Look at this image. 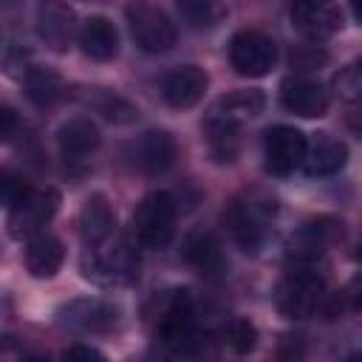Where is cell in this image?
Masks as SVG:
<instances>
[{"label": "cell", "instance_id": "2e32d148", "mask_svg": "<svg viewBox=\"0 0 362 362\" xmlns=\"http://www.w3.org/2000/svg\"><path fill=\"white\" fill-rule=\"evenodd\" d=\"M291 23L308 40H325L342 25V14L331 3L305 0V3H294L291 6Z\"/></svg>", "mask_w": 362, "mask_h": 362}, {"label": "cell", "instance_id": "f1b7e54d", "mask_svg": "<svg viewBox=\"0 0 362 362\" xmlns=\"http://www.w3.org/2000/svg\"><path fill=\"white\" fill-rule=\"evenodd\" d=\"M178 14L192 28H204V25L212 23V6L204 3V0H184V3H178Z\"/></svg>", "mask_w": 362, "mask_h": 362}, {"label": "cell", "instance_id": "ba28073f", "mask_svg": "<svg viewBox=\"0 0 362 362\" xmlns=\"http://www.w3.org/2000/svg\"><path fill=\"white\" fill-rule=\"evenodd\" d=\"M116 305L99 297H76L57 308V322L76 334H102L116 325Z\"/></svg>", "mask_w": 362, "mask_h": 362}, {"label": "cell", "instance_id": "ffe728a7", "mask_svg": "<svg viewBox=\"0 0 362 362\" xmlns=\"http://www.w3.org/2000/svg\"><path fill=\"white\" fill-rule=\"evenodd\" d=\"M65 260V249L59 243V238H54L51 232H40L34 238H28V246H25V269L31 277L37 280H45V277H54L59 272Z\"/></svg>", "mask_w": 362, "mask_h": 362}, {"label": "cell", "instance_id": "5bb4252c", "mask_svg": "<svg viewBox=\"0 0 362 362\" xmlns=\"http://www.w3.org/2000/svg\"><path fill=\"white\" fill-rule=\"evenodd\" d=\"M175 156H178V147H175V139L167 130H147L133 144V161L147 175L167 173L173 167Z\"/></svg>", "mask_w": 362, "mask_h": 362}, {"label": "cell", "instance_id": "cb8c5ba5", "mask_svg": "<svg viewBox=\"0 0 362 362\" xmlns=\"http://www.w3.org/2000/svg\"><path fill=\"white\" fill-rule=\"evenodd\" d=\"M23 93H25V99L31 105L48 107V105H54L62 96V79H59V74L54 68L34 65L23 76Z\"/></svg>", "mask_w": 362, "mask_h": 362}, {"label": "cell", "instance_id": "9c48e42d", "mask_svg": "<svg viewBox=\"0 0 362 362\" xmlns=\"http://www.w3.org/2000/svg\"><path fill=\"white\" fill-rule=\"evenodd\" d=\"M90 263L85 260V274L105 283V286H122L139 277V257L130 246L116 243L110 249H90Z\"/></svg>", "mask_w": 362, "mask_h": 362}, {"label": "cell", "instance_id": "4fadbf2b", "mask_svg": "<svg viewBox=\"0 0 362 362\" xmlns=\"http://www.w3.org/2000/svg\"><path fill=\"white\" fill-rule=\"evenodd\" d=\"M342 232V223L334 221V218H317V221H308L294 238H291V246H288V257L300 266H311L317 257H322V252L334 243V238Z\"/></svg>", "mask_w": 362, "mask_h": 362}, {"label": "cell", "instance_id": "83f0119b", "mask_svg": "<svg viewBox=\"0 0 362 362\" xmlns=\"http://www.w3.org/2000/svg\"><path fill=\"white\" fill-rule=\"evenodd\" d=\"M223 337H226V345L235 351V354H249L255 351L257 345V328L249 322V320H232L226 328H223Z\"/></svg>", "mask_w": 362, "mask_h": 362}, {"label": "cell", "instance_id": "f546056e", "mask_svg": "<svg viewBox=\"0 0 362 362\" xmlns=\"http://www.w3.org/2000/svg\"><path fill=\"white\" fill-rule=\"evenodd\" d=\"M334 85H337V93H339L342 99H356V96H359V88H362V79H359V65L354 62V65L342 68V71L337 74Z\"/></svg>", "mask_w": 362, "mask_h": 362}, {"label": "cell", "instance_id": "e0dca14e", "mask_svg": "<svg viewBox=\"0 0 362 362\" xmlns=\"http://www.w3.org/2000/svg\"><path fill=\"white\" fill-rule=\"evenodd\" d=\"M345 161H348V147H345V141H339V139H334V136H328V133H317V139L305 144L303 170H305L308 175L322 178V175L339 173V170L345 167Z\"/></svg>", "mask_w": 362, "mask_h": 362}, {"label": "cell", "instance_id": "9a60e30c", "mask_svg": "<svg viewBox=\"0 0 362 362\" xmlns=\"http://www.w3.org/2000/svg\"><path fill=\"white\" fill-rule=\"evenodd\" d=\"M116 229V212L113 204L107 201V195L96 192L88 195L82 209H79V232L88 249H99L102 243H107V238Z\"/></svg>", "mask_w": 362, "mask_h": 362}, {"label": "cell", "instance_id": "277c9868", "mask_svg": "<svg viewBox=\"0 0 362 362\" xmlns=\"http://www.w3.org/2000/svg\"><path fill=\"white\" fill-rule=\"evenodd\" d=\"M229 62L240 76H266L277 62V45L272 37L255 28H243L229 42Z\"/></svg>", "mask_w": 362, "mask_h": 362}, {"label": "cell", "instance_id": "ac0fdd59", "mask_svg": "<svg viewBox=\"0 0 362 362\" xmlns=\"http://www.w3.org/2000/svg\"><path fill=\"white\" fill-rule=\"evenodd\" d=\"M74 23H76V14L65 3H42L37 8V34L45 45L57 51H62L71 42L74 28H76Z\"/></svg>", "mask_w": 362, "mask_h": 362}, {"label": "cell", "instance_id": "7402d4cb", "mask_svg": "<svg viewBox=\"0 0 362 362\" xmlns=\"http://www.w3.org/2000/svg\"><path fill=\"white\" fill-rule=\"evenodd\" d=\"M57 144L65 158H85L99 147V127L88 116H74L59 124Z\"/></svg>", "mask_w": 362, "mask_h": 362}, {"label": "cell", "instance_id": "30bf717a", "mask_svg": "<svg viewBox=\"0 0 362 362\" xmlns=\"http://www.w3.org/2000/svg\"><path fill=\"white\" fill-rule=\"evenodd\" d=\"M158 337L167 348H187L195 337V308L187 291H173V297L167 300L161 320H158Z\"/></svg>", "mask_w": 362, "mask_h": 362}, {"label": "cell", "instance_id": "484cf974", "mask_svg": "<svg viewBox=\"0 0 362 362\" xmlns=\"http://www.w3.org/2000/svg\"><path fill=\"white\" fill-rule=\"evenodd\" d=\"M204 130H206V141L209 150L218 161H232L238 156V144H240V127L226 124V122H215V119H204Z\"/></svg>", "mask_w": 362, "mask_h": 362}, {"label": "cell", "instance_id": "8fae6325", "mask_svg": "<svg viewBox=\"0 0 362 362\" xmlns=\"http://www.w3.org/2000/svg\"><path fill=\"white\" fill-rule=\"evenodd\" d=\"M206 71L201 65H178L173 68L164 79H161V96L170 107L175 110H187L192 105L201 102L204 90H206Z\"/></svg>", "mask_w": 362, "mask_h": 362}, {"label": "cell", "instance_id": "7a4b0ae2", "mask_svg": "<svg viewBox=\"0 0 362 362\" xmlns=\"http://www.w3.org/2000/svg\"><path fill=\"white\" fill-rule=\"evenodd\" d=\"M325 297V277L314 266H297L288 272L274 294L277 311L288 320H305L317 311V305Z\"/></svg>", "mask_w": 362, "mask_h": 362}, {"label": "cell", "instance_id": "44dd1931", "mask_svg": "<svg viewBox=\"0 0 362 362\" xmlns=\"http://www.w3.org/2000/svg\"><path fill=\"white\" fill-rule=\"evenodd\" d=\"M79 45H82L85 57H90V59H99V62L113 59L116 51H119V31L102 14L88 17L79 28Z\"/></svg>", "mask_w": 362, "mask_h": 362}, {"label": "cell", "instance_id": "603a6c76", "mask_svg": "<svg viewBox=\"0 0 362 362\" xmlns=\"http://www.w3.org/2000/svg\"><path fill=\"white\" fill-rule=\"evenodd\" d=\"M184 257H187V263H192L201 274H221V272L226 269L221 243H218V238H215L209 229L195 232V235L187 238Z\"/></svg>", "mask_w": 362, "mask_h": 362}, {"label": "cell", "instance_id": "6da1fadb", "mask_svg": "<svg viewBox=\"0 0 362 362\" xmlns=\"http://www.w3.org/2000/svg\"><path fill=\"white\" fill-rule=\"evenodd\" d=\"M274 215H277V204L263 192H249L240 201H235L229 212V223L238 246L243 252H260V246L272 235Z\"/></svg>", "mask_w": 362, "mask_h": 362}, {"label": "cell", "instance_id": "d6a6232c", "mask_svg": "<svg viewBox=\"0 0 362 362\" xmlns=\"http://www.w3.org/2000/svg\"><path fill=\"white\" fill-rule=\"evenodd\" d=\"M17 127H20V119H17L14 107L0 102V139H11L17 133Z\"/></svg>", "mask_w": 362, "mask_h": 362}, {"label": "cell", "instance_id": "8992f818", "mask_svg": "<svg viewBox=\"0 0 362 362\" xmlns=\"http://www.w3.org/2000/svg\"><path fill=\"white\" fill-rule=\"evenodd\" d=\"M59 209V192L54 187L31 189L14 209H8V235L17 240H28L45 229V223Z\"/></svg>", "mask_w": 362, "mask_h": 362}, {"label": "cell", "instance_id": "d6986e66", "mask_svg": "<svg viewBox=\"0 0 362 362\" xmlns=\"http://www.w3.org/2000/svg\"><path fill=\"white\" fill-rule=\"evenodd\" d=\"M263 107H266V96L260 90H235V93L221 96L209 107L206 119H215V122H226V124L240 127L246 119H255L257 113H263Z\"/></svg>", "mask_w": 362, "mask_h": 362}, {"label": "cell", "instance_id": "4dcf8cb0", "mask_svg": "<svg viewBox=\"0 0 362 362\" xmlns=\"http://www.w3.org/2000/svg\"><path fill=\"white\" fill-rule=\"evenodd\" d=\"M62 362H107L93 345H71L62 351Z\"/></svg>", "mask_w": 362, "mask_h": 362}, {"label": "cell", "instance_id": "1f68e13d", "mask_svg": "<svg viewBox=\"0 0 362 362\" xmlns=\"http://www.w3.org/2000/svg\"><path fill=\"white\" fill-rule=\"evenodd\" d=\"M320 62H325V54L322 51H317V48H308V51H291V65L294 68H303V71H308V68H317Z\"/></svg>", "mask_w": 362, "mask_h": 362}, {"label": "cell", "instance_id": "7c38bea8", "mask_svg": "<svg viewBox=\"0 0 362 362\" xmlns=\"http://www.w3.org/2000/svg\"><path fill=\"white\" fill-rule=\"evenodd\" d=\"M280 102L288 113L300 119H317L328 110V93L317 79L308 76H288L280 85Z\"/></svg>", "mask_w": 362, "mask_h": 362}, {"label": "cell", "instance_id": "4316f807", "mask_svg": "<svg viewBox=\"0 0 362 362\" xmlns=\"http://www.w3.org/2000/svg\"><path fill=\"white\" fill-rule=\"evenodd\" d=\"M34 187L28 184V178L11 167H0V206L14 209Z\"/></svg>", "mask_w": 362, "mask_h": 362}, {"label": "cell", "instance_id": "836d02e7", "mask_svg": "<svg viewBox=\"0 0 362 362\" xmlns=\"http://www.w3.org/2000/svg\"><path fill=\"white\" fill-rule=\"evenodd\" d=\"M25 362H45L42 356H31V359H25Z\"/></svg>", "mask_w": 362, "mask_h": 362}, {"label": "cell", "instance_id": "3957f363", "mask_svg": "<svg viewBox=\"0 0 362 362\" xmlns=\"http://www.w3.org/2000/svg\"><path fill=\"white\" fill-rule=\"evenodd\" d=\"M175 232V198L164 189L150 192L133 212V235L144 249H164Z\"/></svg>", "mask_w": 362, "mask_h": 362}, {"label": "cell", "instance_id": "e575fe53", "mask_svg": "<svg viewBox=\"0 0 362 362\" xmlns=\"http://www.w3.org/2000/svg\"><path fill=\"white\" fill-rule=\"evenodd\" d=\"M348 362H356V356H351V359H348Z\"/></svg>", "mask_w": 362, "mask_h": 362}, {"label": "cell", "instance_id": "d4e9b609", "mask_svg": "<svg viewBox=\"0 0 362 362\" xmlns=\"http://www.w3.org/2000/svg\"><path fill=\"white\" fill-rule=\"evenodd\" d=\"M85 102H88L96 113H102L105 119H110V122H116V124H127V122H133V119L139 116L136 105H130V102H127L124 96H119V93L102 90V88H90V93H85Z\"/></svg>", "mask_w": 362, "mask_h": 362}, {"label": "cell", "instance_id": "5b68a950", "mask_svg": "<svg viewBox=\"0 0 362 362\" xmlns=\"http://www.w3.org/2000/svg\"><path fill=\"white\" fill-rule=\"evenodd\" d=\"M308 139L291 124H274L263 136V164L269 175L286 178L303 167Z\"/></svg>", "mask_w": 362, "mask_h": 362}, {"label": "cell", "instance_id": "52a82bcc", "mask_svg": "<svg viewBox=\"0 0 362 362\" xmlns=\"http://www.w3.org/2000/svg\"><path fill=\"white\" fill-rule=\"evenodd\" d=\"M127 23L136 45L144 54H164L175 45V25L156 6H127Z\"/></svg>", "mask_w": 362, "mask_h": 362}]
</instances>
